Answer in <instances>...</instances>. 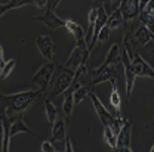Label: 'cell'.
Listing matches in <instances>:
<instances>
[{
	"instance_id": "ffe728a7",
	"label": "cell",
	"mask_w": 154,
	"mask_h": 152,
	"mask_svg": "<svg viewBox=\"0 0 154 152\" xmlns=\"http://www.w3.org/2000/svg\"><path fill=\"white\" fill-rule=\"evenodd\" d=\"M123 22H125V19H123V15H122L120 7H116L114 10H113V13H111V15L108 16V19H107V25H108L111 30H116V28H119Z\"/></svg>"
},
{
	"instance_id": "1f68e13d",
	"label": "cell",
	"mask_w": 154,
	"mask_h": 152,
	"mask_svg": "<svg viewBox=\"0 0 154 152\" xmlns=\"http://www.w3.org/2000/svg\"><path fill=\"white\" fill-rule=\"evenodd\" d=\"M150 151H151V152H154V145H153V146H151V149H150Z\"/></svg>"
},
{
	"instance_id": "9c48e42d",
	"label": "cell",
	"mask_w": 154,
	"mask_h": 152,
	"mask_svg": "<svg viewBox=\"0 0 154 152\" xmlns=\"http://www.w3.org/2000/svg\"><path fill=\"white\" fill-rule=\"evenodd\" d=\"M131 130L132 126L128 120H125V124L122 126L120 132L117 134V145H116V152H132L131 148Z\"/></svg>"
},
{
	"instance_id": "44dd1931",
	"label": "cell",
	"mask_w": 154,
	"mask_h": 152,
	"mask_svg": "<svg viewBox=\"0 0 154 152\" xmlns=\"http://www.w3.org/2000/svg\"><path fill=\"white\" fill-rule=\"evenodd\" d=\"M104 142L114 151L116 145H117V136H116L114 132L108 126H104Z\"/></svg>"
},
{
	"instance_id": "f546056e",
	"label": "cell",
	"mask_w": 154,
	"mask_h": 152,
	"mask_svg": "<svg viewBox=\"0 0 154 152\" xmlns=\"http://www.w3.org/2000/svg\"><path fill=\"white\" fill-rule=\"evenodd\" d=\"M110 1H111V7H113V10H114L116 7H119L120 3H122V0H110Z\"/></svg>"
},
{
	"instance_id": "277c9868",
	"label": "cell",
	"mask_w": 154,
	"mask_h": 152,
	"mask_svg": "<svg viewBox=\"0 0 154 152\" xmlns=\"http://www.w3.org/2000/svg\"><path fill=\"white\" fill-rule=\"evenodd\" d=\"M55 62H57V61H55ZM55 62L48 61L46 64H43V65L38 68L37 73L33 76V84L37 86L38 90H40L43 95L48 92V87H49L52 74H54V71H55Z\"/></svg>"
},
{
	"instance_id": "9a60e30c",
	"label": "cell",
	"mask_w": 154,
	"mask_h": 152,
	"mask_svg": "<svg viewBox=\"0 0 154 152\" xmlns=\"http://www.w3.org/2000/svg\"><path fill=\"white\" fill-rule=\"evenodd\" d=\"M18 133H30V134H33V136H36V133L30 127H27V124L24 123V120H22L21 115L12 118V123H11V137L17 136Z\"/></svg>"
},
{
	"instance_id": "484cf974",
	"label": "cell",
	"mask_w": 154,
	"mask_h": 152,
	"mask_svg": "<svg viewBox=\"0 0 154 152\" xmlns=\"http://www.w3.org/2000/svg\"><path fill=\"white\" fill-rule=\"evenodd\" d=\"M33 4L38 9H45L46 4H48V0H33Z\"/></svg>"
},
{
	"instance_id": "d6a6232c",
	"label": "cell",
	"mask_w": 154,
	"mask_h": 152,
	"mask_svg": "<svg viewBox=\"0 0 154 152\" xmlns=\"http://www.w3.org/2000/svg\"><path fill=\"white\" fill-rule=\"evenodd\" d=\"M153 124H154V121H153Z\"/></svg>"
},
{
	"instance_id": "2e32d148",
	"label": "cell",
	"mask_w": 154,
	"mask_h": 152,
	"mask_svg": "<svg viewBox=\"0 0 154 152\" xmlns=\"http://www.w3.org/2000/svg\"><path fill=\"white\" fill-rule=\"evenodd\" d=\"M65 30L73 36V37L76 38V43L77 41H82V40H85V36H86V31L83 30V27L82 25H79L77 22L74 21H71V19H65Z\"/></svg>"
},
{
	"instance_id": "cb8c5ba5",
	"label": "cell",
	"mask_w": 154,
	"mask_h": 152,
	"mask_svg": "<svg viewBox=\"0 0 154 152\" xmlns=\"http://www.w3.org/2000/svg\"><path fill=\"white\" fill-rule=\"evenodd\" d=\"M110 34H111V28L105 24V25L101 28L99 34H98V41H107V40L110 38Z\"/></svg>"
},
{
	"instance_id": "d4e9b609",
	"label": "cell",
	"mask_w": 154,
	"mask_h": 152,
	"mask_svg": "<svg viewBox=\"0 0 154 152\" xmlns=\"http://www.w3.org/2000/svg\"><path fill=\"white\" fill-rule=\"evenodd\" d=\"M40 151L42 152H55L54 143H52L51 140H45V142L40 145Z\"/></svg>"
},
{
	"instance_id": "ac0fdd59",
	"label": "cell",
	"mask_w": 154,
	"mask_h": 152,
	"mask_svg": "<svg viewBox=\"0 0 154 152\" xmlns=\"http://www.w3.org/2000/svg\"><path fill=\"white\" fill-rule=\"evenodd\" d=\"M122 62V49L119 44H113L108 49V53L104 59L102 65H119Z\"/></svg>"
},
{
	"instance_id": "6da1fadb",
	"label": "cell",
	"mask_w": 154,
	"mask_h": 152,
	"mask_svg": "<svg viewBox=\"0 0 154 152\" xmlns=\"http://www.w3.org/2000/svg\"><path fill=\"white\" fill-rule=\"evenodd\" d=\"M43 93L40 90H27L14 95H3L0 93V109L5 111L8 117L15 118L21 115L25 109H28Z\"/></svg>"
},
{
	"instance_id": "8992f818",
	"label": "cell",
	"mask_w": 154,
	"mask_h": 152,
	"mask_svg": "<svg viewBox=\"0 0 154 152\" xmlns=\"http://www.w3.org/2000/svg\"><path fill=\"white\" fill-rule=\"evenodd\" d=\"M65 140H67V123L64 118L55 121L54 127L51 129V142L54 143L55 151L65 152Z\"/></svg>"
},
{
	"instance_id": "83f0119b",
	"label": "cell",
	"mask_w": 154,
	"mask_h": 152,
	"mask_svg": "<svg viewBox=\"0 0 154 152\" xmlns=\"http://www.w3.org/2000/svg\"><path fill=\"white\" fill-rule=\"evenodd\" d=\"M142 9H148V10H151V13H153V16H154V0H150Z\"/></svg>"
},
{
	"instance_id": "4316f807",
	"label": "cell",
	"mask_w": 154,
	"mask_h": 152,
	"mask_svg": "<svg viewBox=\"0 0 154 152\" xmlns=\"http://www.w3.org/2000/svg\"><path fill=\"white\" fill-rule=\"evenodd\" d=\"M65 151L67 152H73L74 151L73 143H71V140H70V137H68V136H67V140H65Z\"/></svg>"
},
{
	"instance_id": "30bf717a",
	"label": "cell",
	"mask_w": 154,
	"mask_h": 152,
	"mask_svg": "<svg viewBox=\"0 0 154 152\" xmlns=\"http://www.w3.org/2000/svg\"><path fill=\"white\" fill-rule=\"evenodd\" d=\"M11 123L12 118L8 117L5 111L0 109V129H2V151L3 152H9V145H11Z\"/></svg>"
},
{
	"instance_id": "ba28073f",
	"label": "cell",
	"mask_w": 154,
	"mask_h": 152,
	"mask_svg": "<svg viewBox=\"0 0 154 152\" xmlns=\"http://www.w3.org/2000/svg\"><path fill=\"white\" fill-rule=\"evenodd\" d=\"M36 46H37L38 52L42 53V56L46 61L55 62V43L51 38V36H37L36 38Z\"/></svg>"
},
{
	"instance_id": "8fae6325",
	"label": "cell",
	"mask_w": 154,
	"mask_h": 152,
	"mask_svg": "<svg viewBox=\"0 0 154 152\" xmlns=\"http://www.w3.org/2000/svg\"><path fill=\"white\" fill-rule=\"evenodd\" d=\"M31 21H33V22H42V24H45V25H46L48 28H51V30H55L58 27H64V25H65V21L59 18L54 10H45L43 15L34 16V18H31Z\"/></svg>"
},
{
	"instance_id": "4fadbf2b",
	"label": "cell",
	"mask_w": 154,
	"mask_h": 152,
	"mask_svg": "<svg viewBox=\"0 0 154 152\" xmlns=\"http://www.w3.org/2000/svg\"><path fill=\"white\" fill-rule=\"evenodd\" d=\"M135 41H136L138 46L145 47V46H148L151 41H154V34L144 24H141V25L138 27L136 33H135Z\"/></svg>"
},
{
	"instance_id": "4dcf8cb0",
	"label": "cell",
	"mask_w": 154,
	"mask_h": 152,
	"mask_svg": "<svg viewBox=\"0 0 154 152\" xmlns=\"http://www.w3.org/2000/svg\"><path fill=\"white\" fill-rule=\"evenodd\" d=\"M91 3H96V1H99V0H89Z\"/></svg>"
},
{
	"instance_id": "52a82bcc",
	"label": "cell",
	"mask_w": 154,
	"mask_h": 152,
	"mask_svg": "<svg viewBox=\"0 0 154 152\" xmlns=\"http://www.w3.org/2000/svg\"><path fill=\"white\" fill-rule=\"evenodd\" d=\"M89 52H91V50L88 49V44H86L85 40L77 41L76 47L73 49V52H71V55H70V58H68V61L65 62V67L76 70L80 64H88Z\"/></svg>"
},
{
	"instance_id": "e0dca14e",
	"label": "cell",
	"mask_w": 154,
	"mask_h": 152,
	"mask_svg": "<svg viewBox=\"0 0 154 152\" xmlns=\"http://www.w3.org/2000/svg\"><path fill=\"white\" fill-rule=\"evenodd\" d=\"M45 112H46V120H48V129L51 130L58 118V108L52 103L49 97H45Z\"/></svg>"
},
{
	"instance_id": "5b68a950",
	"label": "cell",
	"mask_w": 154,
	"mask_h": 152,
	"mask_svg": "<svg viewBox=\"0 0 154 152\" xmlns=\"http://www.w3.org/2000/svg\"><path fill=\"white\" fill-rule=\"evenodd\" d=\"M119 80V73L116 71L114 65H101L92 71V78L89 83V87H94L96 84L110 81V83H117Z\"/></svg>"
},
{
	"instance_id": "7c38bea8",
	"label": "cell",
	"mask_w": 154,
	"mask_h": 152,
	"mask_svg": "<svg viewBox=\"0 0 154 152\" xmlns=\"http://www.w3.org/2000/svg\"><path fill=\"white\" fill-rule=\"evenodd\" d=\"M120 10L125 21H131V19L136 18L139 15L141 6H139V0H122L120 3Z\"/></svg>"
},
{
	"instance_id": "3957f363",
	"label": "cell",
	"mask_w": 154,
	"mask_h": 152,
	"mask_svg": "<svg viewBox=\"0 0 154 152\" xmlns=\"http://www.w3.org/2000/svg\"><path fill=\"white\" fill-rule=\"evenodd\" d=\"M88 95H89V97L92 99L94 108H95L96 114L99 117L102 126H108V127L114 132L116 136H117L119 132H120V129H122V126L125 124V120H126V118H123V117H116V115H113L111 112H108V109L102 105V102L99 100V97H98L95 93L89 92Z\"/></svg>"
},
{
	"instance_id": "7402d4cb",
	"label": "cell",
	"mask_w": 154,
	"mask_h": 152,
	"mask_svg": "<svg viewBox=\"0 0 154 152\" xmlns=\"http://www.w3.org/2000/svg\"><path fill=\"white\" fill-rule=\"evenodd\" d=\"M88 87L86 86H80V87H77L73 90V100H74V105H79L82 100H85L86 99V96H88Z\"/></svg>"
},
{
	"instance_id": "d6986e66",
	"label": "cell",
	"mask_w": 154,
	"mask_h": 152,
	"mask_svg": "<svg viewBox=\"0 0 154 152\" xmlns=\"http://www.w3.org/2000/svg\"><path fill=\"white\" fill-rule=\"evenodd\" d=\"M73 108H74V100H73V92L71 90H67V96L62 102V115H64V120L65 123H68L70 117L73 114Z\"/></svg>"
},
{
	"instance_id": "7a4b0ae2",
	"label": "cell",
	"mask_w": 154,
	"mask_h": 152,
	"mask_svg": "<svg viewBox=\"0 0 154 152\" xmlns=\"http://www.w3.org/2000/svg\"><path fill=\"white\" fill-rule=\"evenodd\" d=\"M73 78H74V70L73 68H68L65 65H61V64L55 62V71H54L52 78H51L46 97L52 99V97H57V96L65 93L70 89Z\"/></svg>"
},
{
	"instance_id": "5bb4252c",
	"label": "cell",
	"mask_w": 154,
	"mask_h": 152,
	"mask_svg": "<svg viewBox=\"0 0 154 152\" xmlns=\"http://www.w3.org/2000/svg\"><path fill=\"white\" fill-rule=\"evenodd\" d=\"M110 108L116 117H122V97L117 89V83H111V93H110Z\"/></svg>"
},
{
	"instance_id": "f1b7e54d",
	"label": "cell",
	"mask_w": 154,
	"mask_h": 152,
	"mask_svg": "<svg viewBox=\"0 0 154 152\" xmlns=\"http://www.w3.org/2000/svg\"><path fill=\"white\" fill-rule=\"evenodd\" d=\"M3 53H5V52H3V46L0 44V68L6 64V62H5V59H3Z\"/></svg>"
},
{
	"instance_id": "603a6c76",
	"label": "cell",
	"mask_w": 154,
	"mask_h": 152,
	"mask_svg": "<svg viewBox=\"0 0 154 152\" xmlns=\"http://www.w3.org/2000/svg\"><path fill=\"white\" fill-rule=\"evenodd\" d=\"M15 64H17V61H15V59H11V61H8V62L0 68V78H2V80H5V78H8V77L11 76V73H12L14 68H15Z\"/></svg>"
}]
</instances>
